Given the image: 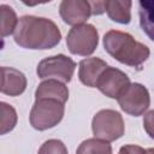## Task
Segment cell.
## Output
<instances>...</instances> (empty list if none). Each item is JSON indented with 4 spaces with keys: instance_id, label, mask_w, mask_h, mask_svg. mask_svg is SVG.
I'll use <instances>...</instances> for the list:
<instances>
[{
    "instance_id": "cell-1",
    "label": "cell",
    "mask_w": 154,
    "mask_h": 154,
    "mask_svg": "<svg viewBox=\"0 0 154 154\" xmlns=\"http://www.w3.org/2000/svg\"><path fill=\"white\" fill-rule=\"evenodd\" d=\"M14 42L26 49H51L61 40L58 25L45 17L23 16L14 31Z\"/></svg>"
},
{
    "instance_id": "cell-2",
    "label": "cell",
    "mask_w": 154,
    "mask_h": 154,
    "mask_svg": "<svg viewBox=\"0 0 154 154\" xmlns=\"http://www.w3.org/2000/svg\"><path fill=\"white\" fill-rule=\"evenodd\" d=\"M105 51L119 63L141 70L142 64L149 58V48L136 41L129 32L109 30L103 35Z\"/></svg>"
},
{
    "instance_id": "cell-3",
    "label": "cell",
    "mask_w": 154,
    "mask_h": 154,
    "mask_svg": "<svg viewBox=\"0 0 154 154\" xmlns=\"http://www.w3.org/2000/svg\"><path fill=\"white\" fill-rule=\"evenodd\" d=\"M64 112L65 103L53 99H37L31 107L29 120L34 129L43 131L58 125L64 117Z\"/></svg>"
},
{
    "instance_id": "cell-4",
    "label": "cell",
    "mask_w": 154,
    "mask_h": 154,
    "mask_svg": "<svg viewBox=\"0 0 154 154\" xmlns=\"http://www.w3.org/2000/svg\"><path fill=\"white\" fill-rule=\"evenodd\" d=\"M91 130L95 138L113 142L124 135L125 125L119 112L114 109H101L93 117Z\"/></svg>"
},
{
    "instance_id": "cell-5",
    "label": "cell",
    "mask_w": 154,
    "mask_h": 154,
    "mask_svg": "<svg viewBox=\"0 0 154 154\" xmlns=\"http://www.w3.org/2000/svg\"><path fill=\"white\" fill-rule=\"evenodd\" d=\"M99 45V32L91 24L72 26L66 36V46L72 54L88 57L94 53Z\"/></svg>"
},
{
    "instance_id": "cell-6",
    "label": "cell",
    "mask_w": 154,
    "mask_h": 154,
    "mask_svg": "<svg viewBox=\"0 0 154 154\" xmlns=\"http://www.w3.org/2000/svg\"><path fill=\"white\" fill-rule=\"evenodd\" d=\"M76 63L64 55L57 54L42 59L36 69V73L41 79H57L63 83H69L73 76Z\"/></svg>"
},
{
    "instance_id": "cell-7",
    "label": "cell",
    "mask_w": 154,
    "mask_h": 154,
    "mask_svg": "<svg viewBox=\"0 0 154 154\" xmlns=\"http://www.w3.org/2000/svg\"><path fill=\"white\" fill-rule=\"evenodd\" d=\"M118 103L125 113L134 117H140L149 108V91L141 83H131L129 88L119 96Z\"/></svg>"
},
{
    "instance_id": "cell-8",
    "label": "cell",
    "mask_w": 154,
    "mask_h": 154,
    "mask_svg": "<svg viewBox=\"0 0 154 154\" xmlns=\"http://www.w3.org/2000/svg\"><path fill=\"white\" fill-rule=\"evenodd\" d=\"M131 84L130 78L126 73L117 67L108 66L100 75L96 88L109 99H119V96L129 88Z\"/></svg>"
},
{
    "instance_id": "cell-9",
    "label": "cell",
    "mask_w": 154,
    "mask_h": 154,
    "mask_svg": "<svg viewBox=\"0 0 154 154\" xmlns=\"http://www.w3.org/2000/svg\"><path fill=\"white\" fill-rule=\"evenodd\" d=\"M59 13L66 24L76 26L84 24L91 16V7L87 0H64L60 2Z\"/></svg>"
},
{
    "instance_id": "cell-10",
    "label": "cell",
    "mask_w": 154,
    "mask_h": 154,
    "mask_svg": "<svg viewBox=\"0 0 154 154\" xmlns=\"http://www.w3.org/2000/svg\"><path fill=\"white\" fill-rule=\"evenodd\" d=\"M25 75L14 67H1V85L0 90L2 94L10 96H18L25 91L26 88Z\"/></svg>"
},
{
    "instance_id": "cell-11",
    "label": "cell",
    "mask_w": 154,
    "mask_h": 154,
    "mask_svg": "<svg viewBox=\"0 0 154 154\" xmlns=\"http://www.w3.org/2000/svg\"><path fill=\"white\" fill-rule=\"evenodd\" d=\"M106 67H108L107 63L96 57L81 60L78 67V77L81 83L90 88H96L97 79Z\"/></svg>"
},
{
    "instance_id": "cell-12",
    "label": "cell",
    "mask_w": 154,
    "mask_h": 154,
    "mask_svg": "<svg viewBox=\"0 0 154 154\" xmlns=\"http://www.w3.org/2000/svg\"><path fill=\"white\" fill-rule=\"evenodd\" d=\"M53 99L65 103L69 99V89L65 83L57 79H46L38 84L35 91V100Z\"/></svg>"
},
{
    "instance_id": "cell-13",
    "label": "cell",
    "mask_w": 154,
    "mask_h": 154,
    "mask_svg": "<svg viewBox=\"0 0 154 154\" xmlns=\"http://www.w3.org/2000/svg\"><path fill=\"white\" fill-rule=\"evenodd\" d=\"M131 6L132 2L119 1V0H106L105 1V12L107 16L117 23L129 24L131 20Z\"/></svg>"
},
{
    "instance_id": "cell-14",
    "label": "cell",
    "mask_w": 154,
    "mask_h": 154,
    "mask_svg": "<svg viewBox=\"0 0 154 154\" xmlns=\"http://www.w3.org/2000/svg\"><path fill=\"white\" fill-rule=\"evenodd\" d=\"M138 17L142 31L154 42V0L138 1Z\"/></svg>"
},
{
    "instance_id": "cell-15",
    "label": "cell",
    "mask_w": 154,
    "mask_h": 154,
    "mask_svg": "<svg viewBox=\"0 0 154 154\" xmlns=\"http://www.w3.org/2000/svg\"><path fill=\"white\" fill-rule=\"evenodd\" d=\"M19 19L14 10L8 5H0V24H1V37H6L16 31Z\"/></svg>"
},
{
    "instance_id": "cell-16",
    "label": "cell",
    "mask_w": 154,
    "mask_h": 154,
    "mask_svg": "<svg viewBox=\"0 0 154 154\" xmlns=\"http://www.w3.org/2000/svg\"><path fill=\"white\" fill-rule=\"evenodd\" d=\"M76 154H112V147L109 142L94 137L84 140L77 148Z\"/></svg>"
},
{
    "instance_id": "cell-17",
    "label": "cell",
    "mask_w": 154,
    "mask_h": 154,
    "mask_svg": "<svg viewBox=\"0 0 154 154\" xmlns=\"http://www.w3.org/2000/svg\"><path fill=\"white\" fill-rule=\"evenodd\" d=\"M0 134L5 135L14 129L18 119L17 112L11 105L0 102Z\"/></svg>"
},
{
    "instance_id": "cell-18",
    "label": "cell",
    "mask_w": 154,
    "mask_h": 154,
    "mask_svg": "<svg viewBox=\"0 0 154 154\" xmlns=\"http://www.w3.org/2000/svg\"><path fill=\"white\" fill-rule=\"evenodd\" d=\"M37 154H69L66 146L60 140H48L42 143Z\"/></svg>"
},
{
    "instance_id": "cell-19",
    "label": "cell",
    "mask_w": 154,
    "mask_h": 154,
    "mask_svg": "<svg viewBox=\"0 0 154 154\" xmlns=\"http://www.w3.org/2000/svg\"><path fill=\"white\" fill-rule=\"evenodd\" d=\"M143 129L149 135L150 138L154 140V109L149 111L143 117Z\"/></svg>"
},
{
    "instance_id": "cell-20",
    "label": "cell",
    "mask_w": 154,
    "mask_h": 154,
    "mask_svg": "<svg viewBox=\"0 0 154 154\" xmlns=\"http://www.w3.org/2000/svg\"><path fill=\"white\" fill-rule=\"evenodd\" d=\"M118 154H148V153H147V149H143L140 146H136V144H125V146H123L119 149Z\"/></svg>"
},
{
    "instance_id": "cell-21",
    "label": "cell",
    "mask_w": 154,
    "mask_h": 154,
    "mask_svg": "<svg viewBox=\"0 0 154 154\" xmlns=\"http://www.w3.org/2000/svg\"><path fill=\"white\" fill-rule=\"evenodd\" d=\"M91 7V14L99 16L105 12V1H89Z\"/></svg>"
},
{
    "instance_id": "cell-22",
    "label": "cell",
    "mask_w": 154,
    "mask_h": 154,
    "mask_svg": "<svg viewBox=\"0 0 154 154\" xmlns=\"http://www.w3.org/2000/svg\"><path fill=\"white\" fill-rule=\"evenodd\" d=\"M147 153L148 154H154V148H148L147 149Z\"/></svg>"
}]
</instances>
